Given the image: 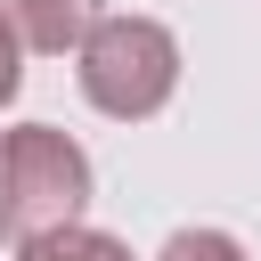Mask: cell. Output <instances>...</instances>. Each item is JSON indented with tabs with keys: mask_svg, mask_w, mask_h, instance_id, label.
<instances>
[{
	"mask_svg": "<svg viewBox=\"0 0 261 261\" xmlns=\"http://www.w3.org/2000/svg\"><path fill=\"white\" fill-rule=\"evenodd\" d=\"M82 204H90V155L65 130H49V122L0 130V237L8 245L82 220Z\"/></svg>",
	"mask_w": 261,
	"mask_h": 261,
	"instance_id": "6da1fadb",
	"label": "cell"
},
{
	"mask_svg": "<svg viewBox=\"0 0 261 261\" xmlns=\"http://www.w3.org/2000/svg\"><path fill=\"white\" fill-rule=\"evenodd\" d=\"M179 90V41L155 16H98L82 33V98L114 122H147L163 114V98Z\"/></svg>",
	"mask_w": 261,
	"mask_h": 261,
	"instance_id": "7a4b0ae2",
	"label": "cell"
},
{
	"mask_svg": "<svg viewBox=\"0 0 261 261\" xmlns=\"http://www.w3.org/2000/svg\"><path fill=\"white\" fill-rule=\"evenodd\" d=\"M0 24L16 33V49L65 57V49H82V33L98 24V0H0Z\"/></svg>",
	"mask_w": 261,
	"mask_h": 261,
	"instance_id": "3957f363",
	"label": "cell"
},
{
	"mask_svg": "<svg viewBox=\"0 0 261 261\" xmlns=\"http://www.w3.org/2000/svg\"><path fill=\"white\" fill-rule=\"evenodd\" d=\"M16 261H130V253H122L106 228H73V220H65V228H49V237H24Z\"/></svg>",
	"mask_w": 261,
	"mask_h": 261,
	"instance_id": "277c9868",
	"label": "cell"
},
{
	"mask_svg": "<svg viewBox=\"0 0 261 261\" xmlns=\"http://www.w3.org/2000/svg\"><path fill=\"white\" fill-rule=\"evenodd\" d=\"M163 261H245V245L220 237V228H179V237L163 245Z\"/></svg>",
	"mask_w": 261,
	"mask_h": 261,
	"instance_id": "5b68a950",
	"label": "cell"
},
{
	"mask_svg": "<svg viewBox=\"0 0 261 261\" xmlns=\"http://www.w3.org/2000/svg\"><path fill=\"white\" fill-rule=\"evenodd\" d=\"M16 82H24V73H16V33H8V24H0V106H8V98H16Z\"/></svg>",
	"mask_w": 261,
	"mask_h": 261,
	"instance_id": "8992f818",
	"label": "cell"
}]
</instances>
